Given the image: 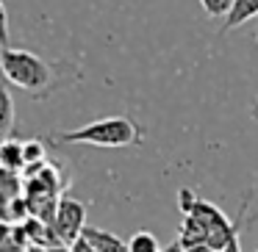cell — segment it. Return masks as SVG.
<instances>
[{"label":"cell","mask_w":258,"mask_h":252,"mask_svg":"<svg viewBox=\"0 0 258 252\" xmlns=\"http://www.w3.org/2000/svg\"><path fill=\"white\" fill-rule=\"evenodd\" d=\"M0 166L6 172H14L23 178L25 175V152H23V141H17L14 136L0 141Z\"/></svg>","instance_id":"7"},{"label":"cell","mask_w":258,"mask_h":252,"mask_svg":"<svg viewBox=\"0 0 258 252\" xmlns=\"http://www.w3.org/2000/svg\"><path fill=\"white\" fill-rule=\"evenodd\" d=\"M178 208L183 213L180 222V244L183 246H195V244H208L211 249L222 252L236 235L244 227V213H247V202L241 205L239 216L228 219L219 211L214 202L197 197L191 189H180L178 191Z\"/></svg>","instance_id":"1"},{"label":"cell","mask_w":258,"mask_h":252,"mask_svg":"<svg viewBox=\"0 0 258 252\" xmlns=\"http://www.w3.org/2000/svg\"><path fill=\"white\" fill-rule=\"evenodd\" d=\"M128 252H161V246H158V238L153 233L139 230L128 238Z\"/></svg>","instance_id":"13"},{"label":"cell","mask_w":258,"mask_h":252,"mask_svg":"<svg viewBox=\"0 0 258 252\" xmlns=\"http://www.w3.org/2000/svg\"><path fill=\"white\" fill-rule=\"evenodd\" d=\"M53 141H58V144H92V147L119 150V147L142 144L145 133H142V128L131 117H103V119L84 125V128L53 136Z\"/></svg>","instance_id":"3"},{"label":"cell","mask_w":258,"mask_h":252,"mask_svg":"<svg viewBox=\"0 0 258 252\" xmlns=\"http://www.w3.org/2000/svg\"><path fill=\"white\" fill-rule=\"evenodd\" d=\"M258 17V0H233L228 17H225V25H222V34L225 31H233L239 25H244L247 20Z\"/></svg>","instance_id":"10"},{"label":"cell","mask_w":258,"mask_h":252,"mask_svg":"<svg viewBox=\"0 0 258 252\" xmlns=\"http://www.w3.org/2000/svg\"><path fill=\"white\" fill-rule=\"evenodd\" d=\"M17 197H23V178L14 172H6V169L0 166V222H6L9 205Z\"/></svg>","instance_id":"8"},{"label":"cell","mask_w":258,"mask_h":252,"mask_svg":"<svg viewBox=\"0 0 258 252\" xmlns=\"http://www.w3.org/2000/svg\"><path fill=\"white\" fill-rule=\"evenodd\" d=\"M23 152H25V172H31V169L42 166V163L47 161L45 141H39V139H28V141H23Z\"/></svg>","instance_id":"12"},{"label":"cell","mask_w":258,"mask_h":252,"mask_svg":"<svg viewBox=\"0 0 258 252\" xmlns=\"http://www.w3.org/2000/svg\"><path fill=\"white\" fill-rule=\"evenodd\" d=\"M161 252H186V249H183V244H180V241H172V244H169L167 249H161Z\"/></svg>","instance_id":"20"},{"label":"cell","mask_w":258,"mask_h":252,"mask_svg":"<svg viewBox=\"0 0 258 252\" xmlns=\"http://www.w3.org/2000/svg\"><path fill=\"white\" fill-rule=\"evenodd\" d=\"M0 47H9V12L0 0Z\"/></svg>","instance_id":"15"},{"label":"cell","mask_w":258,"mask_h":252,"mask_svg":"<svg viewBox=\"0 0 258 252\" xmlns=\"http://www.w3.org/2000/svg\"><path fill=\"white\" fill-rule=\"evenodd\" d=\"M255 39H258V31H255Z\"/></svg>","instance_id":"21"},{"label":"cell","mask_w":258,"mask_h":252,"mask_svg":"<svg viewBox=\"0 0 258 252\" xmlns=\"http://www.w3.org/2000/svg\"><path fill=\"white\" fill-rule=\"evenodd\" d=\"M28 235H25L23 224H9L0 222V252H28Z\"/></svg>","instance_id":"9"},{"label":"cell","mask_w":258,"mask_h":252,"mask_svg":"<svg viewBox=\"0 0 258 252\" xmlns=\"http://www.w3.org/2000/svg\"><path fill=\"white\" fill-rule=\"evenodd\" d=\"M222 252H241V233L239 235H236V238L233 241H230V244L228 246H225V249Z\"/></svg>","instance_id":"16"},{"label":"cell","mask_w":258,"mask_h":252,"mask_svg":"<svg viewBox=\"0 0 258 252\" xmlns=\"http://www.w3.org/2000/svg\"><path fill=\"white\" fill-rule=\"evenodd\" d=\"M81 238L95 252H128V241H122L119 235L108 233V230H100V227H86Z\"/></svg>","instance_id":"6"},{"label":"cell","mask_w":258,"mask_h":252,"mask_svg":"<svg viewBox=\"0 0 258 252\" xmlns=\"http://www.w3.org/2000/svg\"><path fill=\"white\" fill-rule=\"evenodd\" d=\"M0 72L31 97H47L56 83V69L25 47H0Z\"/></svg>","instance_id":"2"},{"label":"cell","mask_w":258,"mask_h":252,"mask_svg":"<svg viewBox=\"0 0 258 252\" xmlns=\"http://www.w3.org/2000/svg\"><path fill=\"white\" fill-rule=\"evenodd\" d=\"M14 128V100L6 86V78H0V136L12 133Z\"/></svg>","instance_id":"11"},{"label":"cell","mask_w":258,"mask_h":252,"mask_svg":"<svg viewBox=\"0 0 258 252\" xmlns=\"http://www.w3.org/2000/svg\"><path fill=\"white\" fill-rule=\"evenodd\" d=\"M25 235H28V244L31 246H39V249H53V246H64L61 238H58L56 227L50 222H42V219L31 216L28 222L23 224Z\"/></svg>","instance_id":"5"},{"label":"cell","mask_w":258,"mask_h":252,"mask_svg":"<svg viewBox=\"0 0 258 252\" xmlns=\"http://www.w3.org/2000/svg\"><path fill=\"white\" fill-rule=\"evenodd\" d=\"M28 252H73V246H53V249H39V246H31Z\"/></svg>","instance_id":"17"},{"label":"cell","mask_w":258,"mask_h":252,"mask_svg":"<svg viewBox=\"0 0 258 252\" xmlns=\"http://www.w3.org/2000/svg\"><path fill=\"white\" fill-rule=\"evenodd\" d=\"M186 252H217V249H211L208 244H195V246H183Z\"/></svg>","instance_id":"19"},{"label":"cell","mask_w":258,"mask_h":252,"mask_svg":"<svg viewBox=\"0 0 258 252\" xmlns=\"http://www.w3.org/2000/svg\"><path fill=\"white\" fill-rule=\"evenodd\" d=\"M73 252H95V249H92L84 238H81V241H75V244H73Z\"/></svg>","instance_id":"18"},{"label":"cell","mask_w":258,"mask_h":252,"mask_svg":"<svg viewBox=\"0 0 258 252\" xmlns=\"http://www.w3.org/2000/svg\"><path fill=\"white\" fill-rule=\"evenodd\" d=\"M53 227H56V233H58L64 246H73L75 241H81L84 230L89 227L86 224V205L81 200H75V197L64 194L58 200L56 216H53Z\"/></svg>","instance_id":"4"},{"label":"cell","mask_w":258,"mask_h":252,"mask_svg":"<svg viewBox=\"0 0 258 252\" xmlns=\"http://www.w3.org/2000/svg\"><path fill=\"white\" fill-rule=\"evenodd\" d=\"M200 6H203V12H206L208 17L222 20V17H228L230 6H233V0H200Z\"/></svg>","instance_id":"14"}]
</instances>
